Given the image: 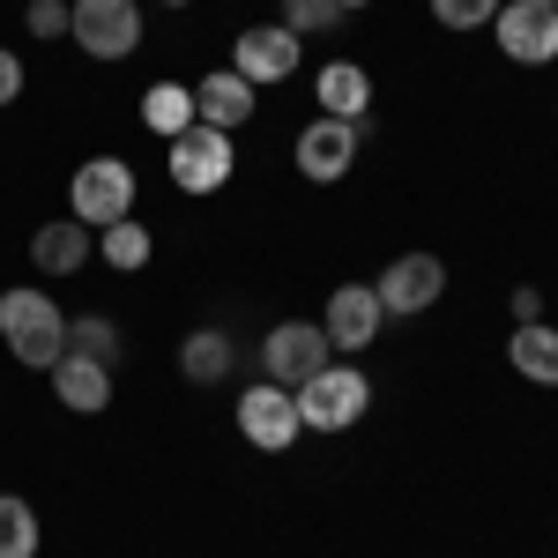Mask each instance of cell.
Wrapping results in <instances>:
<instances>
[{"instance_id": "cell-1", "label": "cell", "mask_w": 558, "mask_h": 558, "mask_svg": "<svg viewBox=\"0 0 558 558\" xmlns=\"http://www.w3.org/2000/svg\"><path fill=\"white\" fill-rule=\"evenodd\" d=\"M0 343L15 350V365L52 373L68 357V320H60V305L45 299L38 283H15V291H0Z\"/></svg>"}, {"instance_id": "cell-2", "label": "cell", "mask_w": 558, "mask_h": 558, "mask_svg": "<svg viewBox=\"0 0 558 558\" xmlns=\"http://www.w3.org/2000/svg\"><path fill=\"white\" fill-rule=\"evenodd\" d=\"M365 402H373V380L336 357V365H320V373L299 387V425L305 432H350L365 417Z\"/></svg>"}, {"instance_id": "cell-3", "label": "cell", "mask_w": 558, "mask_h": 558, "mask_svg": "<svg viewBox=\"0 0 558 558\" xmlns=\"http://www.w3.org/2000/svg\"><path fill=\"white\" fill-rule=\"evenodd\" d=\"M320 365H336V343L320 336V320H276V328H268V343H260V380L299 395Z\"/></svg>"}, {"instance_id": "cell-4", "label": "cell", "mask_w": 558, "mask_h": 558, "mask_svg": "<svg viewBox=\"0 0 558 558\" xmlns=\"http://www.w3.org/2000/svg\"><path fill=\"white\" fill-rule=\"evenodd\" d=\"M68 38L89 60H128V52H142V8L134 0H68Z\"/></svg>"}, {"instance_id": "cell-5", "label": "cell", "mask_w": 558, "mask_h": 558, "mask_svg": "<svg viewBox=\"0 0 558 558\" xmlns=\"http://www.w3.org/2000/svg\"><path fill=\"white\" fill-rule=\"evenodd\" d=\"M68 216H83L89 231L134 216V165L128 157H89L83 172H75V186H68Z\"/></svg>"}, {"instance_id": "cell-6", "label": "cell", "mask_w": 558, "mask_h": 558, "mask_svg": "<svg viewBox=\"0 0 558 558\" xmlns=\"http://www.w3.org/2000/svg\"><path fill=\"white\" fill-rule=\"evenodd\" d=\"M165 149H172L165 165H172V186H179V194H216V186L231 179V165H239L231 134H223V128H202V120L179 134V142H165Z\"/></svg>"}, {"instance_id": "cell-7", "label": "cell", "mask_w": 558, "mask_h": 558, "mask_svg": "<svg viewBox=\"0 0 558 558\" xmlns=\"http://www.w3.org/2000/svg\"><path fill=\"white\" fill-rule=\"evenodd\" d=\"M380 313H395V320H417V313H432V305L447 299V260L439 254H395L380 268Z\"/></svg>"}, {"instance_id": "cell-8", "label": "cell", "mask_w": 558, "mask_h": 558, "mask_svg": "<svg viewBox=\"0 0 558 558\" xmlns=\"http://www.w3.org/2000/svg\"><path fill=\"white\" fill-rule=\"evenodd\" d=\"M492 38H499V52L514 68H551L558 60V8H544V0H507L492 15Z\"/></svg>"}, {"instance_id": "cell-9", "label": "cell", "mask_w": 558, "mask_h": 558, "mask_svg": "<svg viewBox=\"0 0 558 558\" xmlns=\"http://www.w3.org/2000/svg\"><path fill=\"white\" fill-rule=\"evenodd\" d=\"M239 432H246V447H260V454H283L291 439H299V395L276 380H254L246 395H239Z\"/></svg>"}, {"instance_id": "cell-10", "label": "cell", "mask_w": 558, "mask_h": 558, "mask_svg": "<svg viewBox=\"0 0 558 558\" xmlns=\"http://www.w3.org/2000/svg\"><path fill=\"white\" fill-rule=\"evenodd\" d=\"M357 142H365V120H305L299 128V172L313 186H336V179L357 165Z\"/></svg>"}, {"instance_id": "cell-11", "label": "cell", "mask_w": 558, "mask_h": 558, "mask_svg": "<svg viewBox=\"0 0 558 558\" xmlns=\"http://www.w3.org/2000/svg\"><path fill=\"white\" fill-rule=\"evenodd\" d=\"M380 291L373 283H343L336 299H328V313H320V336L336 343V357H357V350L380 343Z\"/></svg>"}, {"instance_id": "cell-12", "label": "cell", "mask_w": 558, "mask_h": 558, "mask_svg": "<svg viewBox=\"0 0 558 558\" xmlns=\"http://www.w3.org/2000/svg\"><path fill=\"white\" fill-rule=\"evenodd\" d=\"M299 31H283V23H254V31H239L231 45V68L246 75V83H283V75H299Z\"/></svg>"}, {"instance_id": "cell-13", "label": "cell", "mask_w": 558, "mask_h": 558, "mask_svg": "<svg viewBox=\"0 0 558 558\" xmlns=\"http://www.w3.org/2000/svg\"><path fill=\"white\" fill-rule=\"evenodd\" d=\"M194 120H202V128L239 134L246 120H254V83H246L239 68H216V75H202V83H194Z\"/></svg>"}, {"instance_id": "cell-14", "label": "cell", "mask_w": 558, "mask_h": 558, "mask_svg": "<svg viewBox=\"0 0 558 558\" xmlns=\"http://www.w3.org/2000/svg\"><path fill=\"white\" fill-rule=\"evenodd\" d=\"M313 105H320L328 120H365V105H373V75H365L357 60H328V68L313 75Z\"/></svg>"}, {"instance_id": "cell-15", "label": "cell", "mask_w": 558, "mask_h": 558, "mask_svg": "<svg viewBox=\"0 0 558 558\" xmlns=\"http://www.w3.org/2000/svg\"><path fill=\"white\" fill-rule=\"evenodd\" d=\"M31 260H38L45 276H75V268L89 260V223H83V216H52V223H38Z\"/></svg>"}, {"instance_id": "cell-16", "label": "cell", "mask_w": 558, "mask_h": 558, "mask_svg": "<svg viewBox=\"0 0 558 558\" xmlns=\"http://www.w3.org/2000/svg\"><path fill=\"white\" fill-rule=\"evenodd\" d=\"M52 395H60V402H68L75 417H97V410L112 402V373H105V365H89V357H75V350H68V357L52 365Z\"/></svg>"}, {"instance_id": "cell-17", "label": "cell", "mask_w": 558, "mask_h": 558, "mask_svg": "<svg viewBox=\"0 0 558 558\" xmlns=\"http://www.w3.org/2000/svg\"><path fill=\"white\" fill-rule=\"evenodd\" d=\"M507 365H514L521 380H536V387H558V328L551 320L514 328V336H507Z\"/></svg>"}, {"instance_id": "cell-18", "label": "cell", "mask_w": 558, "mask_h": 558, "mask_svg": "<svg viewBox=\"0 0 558 558\" xmlns=\"http://www.w3.org/2000/svg\"><path fill=\"white\" fill-rule=\"evenodd\" d=\"M231 365H239V343H231L223 328H194V336L179 343V373H186L194 387H216Z\"/></svg>"}, {"instance_id": "cell-19", "label": "cell", "mask_w": 558, "mask_h": 558, "mask_svg": "<svg viewBox=\"0 0 558 558\" xmlns=\"http://www.w3.org/2000/svg\"><path fill=\"white\" fill-rule=\"evenodd\" d=\"M142 128L165 134V142H179V134L194 128V89L186 83H149L142 89Z\"/></svg>"}, {"instance_id": "cell-20", "label": "cell", "mask_w": 558, "mask_h": 558, "mask_svg": "<svg viewBox=\"0 0 558 558\" xmlns=\"http://www.w3.org/2000/svg\"><path fill=\"white\" fill-rule=\"evenodd\" d=\"M97 254L112 260L120 276H134V268H149V254H157V239H149V223H134V216H120V223H105V231H97Z\"/></svg>"}, {"instance_id": "cell-21", "label": "cell", "mask_w": 558, "mask_h": 558, "mask_svg": "<svg viewBox=\"0 0 558 558\" xmlns=\"http://www.w3.org/2000/svg\"><path fill=\"white\" fill-rule=\"evenodd\" d=\"M68 350L89 357V365H105V373H120V320H105V313H83V320H68Z\"/></svg>"}, {"instance_id": "cell-22", "label": "cell", "mask_w": 558, "mask_h": 558, "mask_svg": "<svg viewBox=\"0 0 558 558\" xmlns=\"http://www.w3.org/2000/svg\"><path fill=\"white\" fill-rule=\"evenodd\" d=\"M0 558H38V514L15 492H0Z\"/></svg>"}, {"instance_id": "cell-23", "label": "cell", "mask_w": 558, "mask_h": 558, "mask_svg": "<svg viewBox=\"0 0 558 558\" xmlns=\"http://www.w3.org/2000/svg\"><path fill=\"white\" fill-rule=\"evenodd\" d=\"M336 23H343L336 0H283V31H299V38H320V31H336Z\"/></svg>"}, {"instance_id": "cell-24", "label": "cell", "mask_w": 558, "mask_h": 558, "mask_svg": "<svg viewBox=\"0 0 558 558\" xmlns=\"http://www.w3.org/2000/svg\"><path fill=\"white\" fill-rule=\"evenodd\" d=\"M499 8H507V0H432V15H439L447 31H492Z\"/></svg>"}, {"instance_id": "cell-25", "label": "cell", "mask_w": 558, "mask_h": 558, "mask_svg": "<svg viewBox=\"0 0 558 558\" xmlns=\"http://www.w3.org/2000/svg\"><path fill=\"white\" fill-rule=\"evenodd\" d=\"M23 23H31V38H60V31H68V0H31Z\"/></svg>"}, {"instance_id": "cell-26", "label": "cell", "mask_w": 558, "mask_h": 558, "mask_svg": "<svg viewBox=\"0 0 558 558\" xmlns=\"http://www.w3.org/2000/svg\"><path fill=\"white\" fill-rule=\"evenodd\" d=\"M15 97H23V60L0 45V105H15Z\"/></svg>"}, {"instance_id": "cell-27", "label": "cell", "mask_w": 558, "mask_h": 558, "mask_svg": "<svg viewBox=\"0 0 558 558\" xmlns=\"http://www.w3.org/2000/svg\"><path fill=\"white\" fill-rule=\"evenodd\" d=\"M529 320H544V291H536V283L514 291V328H529Z\"/></svg>"}, {"instance_id": "cell-28", "label": "cell", "mask_w": 558, "mask_h": 558, "mask_svg": "<svg viewBox=\"0 0 558 558\" xmlns=\"http://www.w3.org/2000/svg\"><path fill=\"white\" fill-rule=\"evenodd\" d=\"M336 8H343V15H350V8H373V0H336Z\"/></svg>"}, {"instance_id": "cell-29", "label": "cell", "mask_w": 558, "mask_h": 558, "mask_svg": "<svg viewBox=\"0 0 558 558\" xmlns=\"http://www.w3.org/2000/svg\"><path fill=\"white\" fill-rule=\"evenodd\" d=\"M165 8H186V0H165Z\"/></svg>"}, {"instance_id": "cell-30", "label": "cell", "mask_w": 558, "mask_h": 558, "mask_svg": "<svg viewBox=\"0 0 558 558\" xmlns=\"http://www.w3.org/2000/svg\"><path fill=\"white\" fill-rule=\"evenodd\" d=\"M544 8H558V0H544Z\"/></svg>"}]
</instances>
